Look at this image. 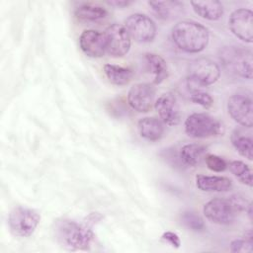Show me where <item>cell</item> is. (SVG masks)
Returning <instances> with one entry per match:
<instances>
[{
	"mask_svg": "<svg viewBox=\"0 0 253 253\" xmlns=\"http://www.w3.org/2000/svg\"><path fill=\"white\" fill-rule=\"evenodd\" d=\"M146 69L152 74L154 84H160L168 76V68L166 61L156 53H146L144 55Z\"/></svg>",
	"mask_w": 253,
	"mask_h": 253,
	"instance_id": "obj_17",
	"label": "cell"
},
{
	"mask_svg": "<svg viewBox=\"0 0 253 253\" xmlns=\"http://www.w3.org/2000/svg\"><path fill=\"white\" fill-rule=\"evenodd\" d=\"M191 5L199 16L210 21H216L223 14V6L219 1H191Z\"/></svg>",
	"mask_w": 253,
	"mask_h": 253,
	"instance_id": "obj_18",
	"label": "cell"
},
{
	"mask_svg": "<svg viewBox=\"0 0 253 253\" xmlns=\"http://www.w3.org/2000/svg\"><path fill=\"white\" fill-rule=\"evenodd\" d=\"M41 220L40 213L29 208L16 207L8 216V224L11 232L15 236L29 237L31 236Z\"/></svg>",
	"mask_w": 253,
	"mask_h": 253,
	"instance_id": "obj_5",
	"label": "cell"
},
{
	"mask_svg": "<svg viewBox=\"0 0 253 253\" xmlns=\"http://www.w3.org/2000/svg\"><path fill=\"white\" fill-rule=\"evenodd\" d=\"M230 31L238 39L246 42L253 41V13L249 9L240 8L233 11L228 20Z\"/></svg>",
	"mask_w": 253,
	"mask_h": 253,
	"instance_id": "obj_10",
	"label": "cell"
},
{
	"mask_svg": "<svg viewBox=\"0 0 253 253\" xmlns=\"http://www.w3.org/2000/svg\"><path fill=\"white\" fill-rule=\"evenodd\" d=\"M103 69L109 81L119 86L127 84L133 75L132 71L129 68L116 64H105Z\"/></svg>",
	"mask_w": 253,
	"mask_h": 253,
	"instance_id": "obj_21",
	"label": "cell"
},
{
	"mask_svg": "<svg viewBox=\"0 0 253 253\" xmlns=\"http://www.w3.org/2000/svg\"><path fill=\"white\" fill-rule=\"evenodd\" d=\"M221 124L205 113H194L185 121V131L190 137L206 138L221 132Z\"/></svg>",
	"mask_w": 253,
	"mask_h": 253,
	"instance_id": "obj_6",
	"label": "cell"
},
{
	"mask_svg": "<svg viewBox=\"0 0 253 253\" xmlns=\"http://www.w3.org/2000/svg\"><path fill=\"white\" fill-rule=\"evenodd\" d=\"M107 15V10L98 5L84 4L75 10V16L82 21H98L106 18Z\"/></svg>",
	"mask_w": 253,
	"mask_h": 253,
	"instance_id": "obj_23",
	"label": "cell"
},
{
	"mask_svg": "<svg viewBox=\"0 0 253 253\" xmlns=\"http://www.w3.org/2000/svg\"><path fill=\"white\" fill-rule=\"evenodd\" d=\"M205 162L207 167L214 172H222L227 167L226 162L221 157L214 154H207Z\"/></svg>",
	"mask_w": 253,
	"mask_h": 253,
	"instance_id": "obj_29",
	"label": "cell"
},
{
	"mask_svg": "<svg viewBox=\"0 0 253 253\" xmlns=\"http://www.w3.org/2000/svg\"><path fill=\"white\" fill-rule=\"evenodd\" d=\"M82 51L90 57H101L106 52V41L104 33L96 30H85L79 38Z\"/></svg>",
	"mask_w": 253,
	"mask_h": 253,
	"instance_id": "obj_14",
	"label": "cell"
},
{
	"mask_svg": "<svg viewBox=\"0 0 253 253\" xmlns=\"http://www.w3.org/2000/svg\"><path fill=\"white\" fill-rule=\"evenodd\" d=\"M137 127L140 136L150 141L160 139L164 133L163 122L153 117H146L139 120Z\"/></svg>",
	"mask_w": 253,
	"mask_h": 253,
	"instance_id": "obj_16",
	"label": "cell"
},
{
	"mask_svg": "<svg viewBox=\"0 0 253 253\" xmlns=\"http://www.w3.org/2000/svg\"><path fill=\"white\" fill-rule=\"evenodd\" d=\"M229 169L231 173L243 184L252 187V170L245 162L234 160L229 162Z\"/></svg>",
	"mask_w": 253,
	"mask_h": 253,
	"instance_id": "obj_24",
	"label": "cell"
},
{
	"mask_svg": "<svg viewBox=\"0 0 253 253\" xmlns=\"http://www.w3.org/2000/svg\"><path fill=\"white\" fill-rule=\"evenodd\" d=\"M108 4L112 5V6H116V7H119V8H123V7H126L128 5H130L132 3V1H126V0H121V1H118V0H114V1H109L107 2Z\"/></svg>",
	"mask_w": 253,
	"mask_h": 253,
	"instance_id": "obj_31",
	"label": "cell"
},
{
	"mask_svg": "<svg viewBox=\"0 0 253 253\" xmlns=\"http://www.w3.org/2000/svg\"><path fill=\"white\" fill-rule=\"evenodd\" d=\"M127 103L135 111L146 113L155 103V89L147 83H137L127 93Z\"/></svg>",
	"mask_w": 253,
	"mask_h": 253,
	"instance_id": "obj_11",
	"label": "cell"
},
{
	"mask_svg": "<svg viewBox=\"0 0 253 253\" xmlns=\"http://www.w3.org/2000/svg\"><path fill=\"white\" fill-rule=\"evenodd\" d=\"M106 41V52L114 57H121L126 54L130 47V37L121 24H112L104 32Z\"/></svg>",
	"mask_w": 253,
	"mask_h": 253,
	"instance_id": "obj_8",
	"label": "cell"
},
{
	"mask_svg": "<svg viewBox=\"0 0 253 253\" xmlns=\"http://www.w3.org/2000/svg\"><path fill=\"white\" fill-rule=\"evenodd\" d=\"M181 219L183 224L191 230L202 231L203 229H205V222L203 218L195 211H184L182 213Z\"/></svg>",
	"mask_w": 253,
	"mask_h": 253,
	"instance_id": "obj_25",
	"label": "cell"
},
{
	"mask_svg": "<svg viewBox=\"0 0 253 253\" xmlns=\"http://www.w3.org/2000/svg\"><path fill=\"white\" fill-rule=\"evenodd\" d=\"M231 142L237 152L247 158L248 160H252L253 158V145L252 138L244 133L240 132V130H235L231 135Z\"/></svg>",
	"mask_w": 253,
	"mask_h": 253,
	"instance_id": "obj_22",
	"label": "cell"
},
{
	"mask_svg": "<svg viewBox=\"0 0 253 253\" xmlns=\"http://www.w3.org/2000/svg\"><path fill=\"white\" fill-rule=\"evenodd\" d=\"M156 17L161 20H170L179 15L184 8V4L180 1H149Z\"/></svg>",
	"mask_w": 253,
	"mask_h": 253,
	"instance_id": "obj_20",
	"label": "cell"
},
{
	"mask_svg": "<svg viewBox=\"0 0 253 253\" xmlns=\"http://www.w3.org/2000/svg\"><path fill=\"white\" fill-rule=\"evenodd\" d=\"M223 66L231 73L245 79L252 78V53L241 46H225L220 51Z\"/></svg>",
	"mask_w": 253,
	"mask_h": 253,
	"instance_id": "obj_4",
	"label": "cell"
},
{
	"mask_svg": "<svg viewBox=\"0 0 253 253\" xmlns=\"http://www.w3.org/2000/svg\"><path fill=\"white\" fill-rule=\"evenodd\" d=\"M230 251L233 253H247L253 251V235L249 230L243 239H235L230 243Z\"/></svg>",
	"mask_w": 253,
	"mask_h": 253,
	"instance_id": "obj_26",
	"label": "cell"
},
{
	"mask_svg": "<svg viewBox=\"0 0 253 253\" xmlns=\"http://www.w3.org/2000/svg\"><path fill=\"white\" fill-rule=\"evenodd\" d=\"M125 28L129 37L139 42H149L156 36L155 23L144 14L135 13L128 16L125 21Z\"/></svg>",
	"mask_w": 253,
	"mask_h": 253,
	"instance_id": "obj_7",
	"label": "cell"
},
{
	"mask_svg": "<svg viewBox=\"0 0 253 253\" xmlns=\"http://www.w3.org/2000/svg\"><path fill=\"white\" fill-rule=\"evenodd\" d=\"M162 239L165 240L166 242H168L169 244H171L173 247L175 248H178L181 244V241H180V238L179 236L174 233V232H171V231H167V232H164L162 234Z\"/></svg>",
	"mask_w": 253,
	"mask_h": 253,
	"instance_id": "obj_30",
	"label": "cell"
},
{
	"mask_svg": "<svg viewBox=\"0 0 253 253\" xmlns=\"http://www.w3.org/2000/svg\"><path fill=\"white\" fill-rule=\"evenodd\" d=\"M227 200L230 203V205L235 212L246 211V212H248V214L251 218V215H252L251 204L244 197H242L240 195H232V196L228 197Z\"/></svg>",
	"mask_w": 253,
	"mask_h": 253,
	"instance_id": "obj_27",
	"label": "cell"
},
{
	"mask_svg": "<svg viewBox=\"0 0 253 253\" xmlns=\"http://www.w3.org/2000/svg\"><path fill=\"white\" fill-rule=\"evenodd\" d=\"M179 155L186 166L196 167L205 160L207 156V148L202 144L188 143L182 146Z\"/></svg>",
	"mask_w": 253,
	"mask_h": 253,
	"instance_id": "obj_19",
	"label": "cell"
},
{
	"mask_svg": "<svg viewBox=\"0 0 253 253\" xmlns=\"http://www.w3.org/2000/svg\"><path fill=\"white\" fill-rule=\"evenodd\" d=\"M154 107L163 124L176 126L180 123L181 109L178 100L173 93L168 92L159 96L154 103Z\"/></svg>",
	"mask_w": 253,
	"mask_h": 253,
	"instance_id": "obj_13",
	"label": "cell"
},
{
	"mask_svg": "<svg viewBox=\"0 0 253 253\" xmlns=\"http://www.w3.org/2000/svg\"><path fill=\"white\" fill-rule=\"evenodd\" d=\"M204 214L211 222L217 224H230L235 218V211L227 199L215 198L204 206Z\"/></svg>",
	"mask_w": 253,
	"mask_h": 253,
	"instance_id": "obj_12",
	"label": "cell"
},
{
	"mask_svg": "<svg viewBox=\"0 0 253 253\" xmlns=\"http://www.w3.org/2000/svg\"><path fill=\"white\" fill-rule=\"evenodd\" d=\"M55 238L68 250H87L92 245L95 234L88 226L71 219H59L55 222Z\"/></svg>",
	"mask_w": 253,
	"mask_h": 253,
	"instance_id": "obj_1",
	"label": "cell"
},
{
	"mask_svg": "<svg viewBox=\"0 0 253 253\" xmlns=\"http://www.w3.org/2000/svg\"><path fill=\"white\" fill-rule=\"evenodd\" d=\"M229 116L244 127L253 126V107L251 99L243 94H234L227 101Z\"/></svg>",
	"mask_w": 253,
	"mask_h": 253,
	"instance_id": "obj_9",
	"label": "cell"
},
{
	"mask_svg": "<svg viewBox=\"0 0 253 253\" xmlns=\"http://www.w3.org/2000/svg\"><path fill=\"white\" fill-rule=\"evenodd\" d=\"M174 43L182 50L197 53L204 50L209 43V31L202 24L195 21H182L172 29Z\"/></svg>",
	"mask_w": 253,
	"mask_h": 253,
	"instance_id": "obj_2",
	"label": "cell"
},
{
	"mask_svg": "<svg viewBox=\"0 0 253 253\" xmlns=\"http://www.w3.org/2000/svg\"><path fill=\"white\" fill-rule=\"evenodd\" d=\"M191 92L192 93H191L190 99L192 102L202 106L205 109H209L210 107H211L213 100L209 93L204 92L202 90H195V91H191Z\"/></svg>",
	"mask_w": 253,
	"mask_h": 253,
	"instance_id": "obj_28",
	"label": "cell"
},
{
	"mask_svg": "<svg viewBox=\"0 0 253 253\" xmlns=\"http://www.w3.org/2000/svg\"><path fill=\"white\" fill-rule=\"evenodd\" d=\"M220 76L218 65L209 58H197L190 62L188 68V86L191 91L201 90L217 81Z\"/></svg>",
	"mask_w": 253,
	"mask_h": 253,
	"instance_id": "obj_3",
	"label": "cell"
},
{
	"mask_svg": "<svg viewBox=\"0 0 253 253\" xmlns=\"http://www.w3.org/2000/svg\"><path fill=\"white\" fill-rule=\"evenodd\" d=\"M196 186L204 192H226L231 189L232 182L227 177L222 176H196Z\"/></svg>",
	"mask_w": 253,
	"mask_h": 253,
	"instance_id": "obj_15",
	"label": "cell"
}]
</instances>
